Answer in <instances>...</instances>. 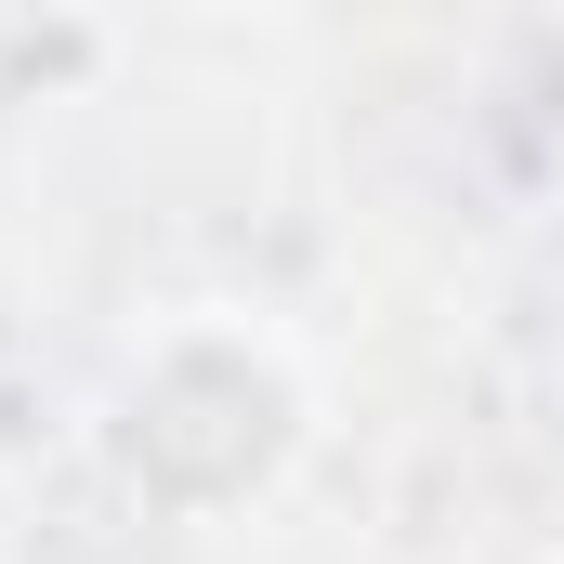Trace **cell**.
I'll return each mask as SVG.
<instances>
[{"label":"cell","mask_w":564,"mask_h":564,"mask_svg":"<svg viewBox=\"0 0 564 564\" xmlns=\"http://www.w3.org/2000/svg\"><path fill=\"white\" fill-rule=\"evenodd\" d=\"M184 446H210L197 512L263 499V486L289 473V446H302V381H289V355L263 341V328L197 315V328H171V341L132 368V394H119V459L171 499V486H184Z\"/></svg>","instance_id":"6da1fadb"}]
</instances>
